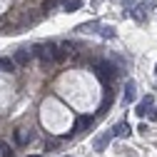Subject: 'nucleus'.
<instances>
[{"instance_id": "nucleus-1", "label": "nucleus", "mask_w": 157, "mask_h": 157, "mask_svg": "<svg viewBox=\"0 0 157 157\" xmlns=\"http://www.w3.org/2000/svg\"><path fill=\"white\" fill-rule=\"evenodd\" d=\"M95 72H97V77H100V80H112V77L117 75V67L112 65V63H107V60H97L95 63Z\"/></svg>"}, {"instance_id": "nucleus-2", "label": "nucleus", "mask_w": 157, "mask_h": 157, "mask_svg": "<svg viewBox=\"0 0 157 157\" xmlns=\"http://www.w3.org/2000/svg\"><path fill=\"white\" fill-rule=\"evenodd\" d=\"M110 140H112V132H102V135H97V137H95V142H92L95 152H105L107 145H110Z\"/></svg>"}, {"instance_id": "nucleus-3", "label": "nucleus", "mask_w": 157, "mask_h": 157, "mask_svg": "<svg viewBox=\"0 0 157 157\" xmlns=\"http://www.w3.org/2000/svg\"><path fill=\"white\" fill-rule=\"evenodd\" d=\"M30 57H33V52H30L28 48H20V50L15 52V57H13V63H15V65H20V67H25V65L30 63Z\"/></svg>"}, {"instance_id": "nucleus-4", "label": "nucleus", "mask_w": 157, "mask_h": 157, "mask_svg": "<svg viewBox=\"0 0 157 157\" xmlns=\"http://www.w3.org/2000/svg\"><path fill=\"white\" fill-rule=\"evenodd\" d=\"M152 105H155V97H152V95H147V97H142V100H140V105H137V110H135V112L140 115V117H145V115L152 110Z\"/></svg>"}, {"instance_id": "nucleus-5", "label": "nucleus", "mask_w": 157, "mask_h": 157, "mask_svg": "<svg viewBox=\"0 0 157 157\" xmlns=\"http://www.w3.org/2000/svg\"><path fill=\"white\" fill-rule=\"evenodd\" d=\"M147 5H152V0H150V3H140V5H135L132 17H135L137 23H145V20H147Z\"/></svg>"}, {"instance_id": "nucleus-6", "label": "nucleus", "mask_w": 157, "mask_h": 157, "mask_svg": "<svg viewBox=\"0 0 157 157\" xmlns=\"http://www.w3.org/2000/svg\"><path fill=\"white\" fill-rule=\"evenodd\" d=\"M45 48H48V52H50V57H52L55 63H63V60H65V50H63L60 45H55V43H48Z\"/></svg>"}, {"instance_id": "nucleus-7", "label": "nucleus", "mask_w": 157, "mask_h": 157, "mask_svg": "<svg viewBox=\"0 0 157 157\" xmlns=\"http://www.w3.org/2000/svg\"><path fill=\"white\" fill-rule=\"evenodd\" d=\"M110 132H112V137H127V135L132 132V127H130V122H125V120H122V122H117Z\"/></svg>"}, {"instance_id": "nucleus-8", "label": "nucleus", "mask_w": 157, "mask_h": 157, "mask_svg": "<svg viewBox=\"0 0 157 157\" xmlns=\"http://www.w3.org/2000/svg\"><path fill=\"white\" fill-rule=\"evenodd\" d=\"M33 55H37V60H40L43 65L52 63V57H50V52H48V48H45V45H35V48H33Z\"/></svg>"}, {"instance_id": "nucleus-9", "label": "nucleus", "mask_w": 157, "mask_h": 157, "mask_svg": "<svg viewBox=\"0 0 157 157\" xmlns=\"http://www.w3.org/2000/svg\"><path fill=\"white\" fill-rule=\"evenodd\" d=\"M135 97H137V82L127 80V85H125V102H135Z\"/></svg>"}, {"instance_id": "nucleus-10", "label": "nucleus", "mask_w": 157, "mask_h": 157, "mask_svg": "<svg viewBox=\"0 0 157 157\" xmlns=\"http://www.w3.org/2000/svg\"><path fill=\"white\" fill-rule=\"evenodd\" d=\"M90 125H92V117H90V115H80V117H77V120H75V130H77V132L87 130Z\"/></svg>"}, {"instance_id": "nucleus-11", "label": "nucleus", "mask_w": 157, "mask_h": 157, "mask_svg": "<svg viewBox=\"0 0 157 157\" xmlns=\"http://www.w3.org/2000/svg\"><path fill=\"white\" fill-rule=\"evenodd\" d=\"M63 8H65L67 13H75L77 8H80V0H65V3H63Z\"/></svg>"}, {"instance_id": "nucleus-12", "label": "nucleus", "mask_w": 157, "mask_h": 157, "mask_svg": "<svg viewBox=\"0 0 157 157\" xmlns=\"http://www.w3.org/2000/svg\"><path fill=\"white\" fill-rule=\"evenodd\" d=\"M13 67H15V63L10 60V57H0V70H8V72H13Z\"/></svg>"}, {"instance_id": "nucleus-13", "label": "nucleus", "mask_w": 157, "mask_h": 157, "mask_svg": "<svg viewBox=\"0 0 157 157\" xmlns=\"http://www.w3.org/2000/svg\"><path fill=\"white\" fill-rule=\"evenodd\" d=\"M0 157H15V152H13V147H10L8 142L0 145Z\"/></svg>"}, {"instance_id": "nucleus-14", "label": "nucleus", "mask_w": 157, "mask_h": 157, "mask_svg": "<svg viewBox=\"0 0 157 157\" xmlns=\"http://www.w3.org/2000/svg\"><path fill=\"white\" fill-rule=\"evenodd\" d=\"M15 140H17V142H20V145H25V142L30 140V135H25L23 130H15Z\"/></svg>"}, {"instance_id": "nucleus-15", "label": "nucleus", "mask_w": 157, "mask_h": 157, "mask_svg": "<svg viewBox=\"0 0 157 157\" xmlns=\"http://www.w3.org/2000/svg\"><path fill=\"white\" fill-rule=\"evenodd\" d=\"M97 25H100V23L92 20V23H82V25H77V30H80V33H87V30H92V28H97Z\"/></svg>"}, {"instance_id": "nucleus-16", "label": "nucleus", "mask_w": 157, "mask_h": 157, "mask_svg": "<svg viewBox=\"0 0 157 157\" xmlns=\"http://www.w3.org/2000/svg\"><path fill=\"white\" fill-rule=\"evenodd\" d=\"M100 35H102V37H115V28H112V25H107V28H102V30H100Z\"/></svg>"}, {"instance_id": "nucleus-17", "label": "nucleus", "mask_w": 157, "mask_h": 157, "mask_svg": "<svg viewBox=\"0 0 157 157\" xmlns=\"http://www.w3.org/2000/svg\"><path fill=\"white\" fill-rule=\"evenodd\" d=\"M55 5H57V0H45V5H43V8H45V10H52Z\"/></svg>"}, {"instance_id": "nucleus-18", "label": "nucleus", "mask_w": 157, "mask_h": 157, "mask_svg": "<svg viewBox=\"0 0 157 157\" xmlns=\"http://www.w3.org/2000/svg\"><path fill=\"white\" fill-rule=\"evenodd\" d=\"M135 3V0H122V5H132Z\"/></svg>"}, {"instance_id": "nucleus-19", "label": "nucleus", "mask_w": 157, "mask_h": 157, "mask_svg": "<svg viewBox=\"0 0 157 157\" xmlns=\"http://www.w3.org/2000/svg\"><path fill=\"white\" fill-rule=\"evenodd\" d=\"M28 157H43V155H28Z\"/></svg>"}, {"instance_id": "nucleus-20", "label": "nucleus", "mask_w": 157, "mask_h": 157, "mask_svg": "<svg viewBox=\"0 0 157 157\" xmlns=\"http://www.w3.org/2000/svg\"><path fill=\"white\" fill-rule=\"evenodd\" d=\"M57 3H65V0H57Z\"/></svg>"}, {"instance_id": "nucleus-21", "label": "nucleus", "mask_w": 157, "mask_h": 157, "mask_svg": "<svg viewBox=\"0 0 157 157\" xmlns=\"http://www.w3.org/2000/svg\"><path fill=\"white\" fill-rule=\"evenodd\" d=\"M155 72H157V65H155Z\"/></svg>"}]
</instances>
